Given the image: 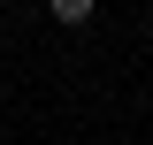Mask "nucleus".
Listing matches in <instances>:
<instances>
[{
    "label": "nucleus",
    "mask_w": 153,
    "mask_h": 145,
    "mask_svg": "<svg viewBox=\"0 0 153 145\" xmlns=\"http://www.w3.org/2000/svg\"><path fill=\"white\" fill-rule=\"evenodd\" d=\"M54 23H92V0H54Z\"/></svg>",
    "instance_id": "1"
}]
</instances>
